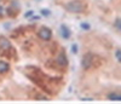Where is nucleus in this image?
I'll return each mask as SVG.
<instances>
[{
    "mask_svg": "<svg viewBox=\"0 0 121 104\" xmlns=\"http://www.w3.org/2000/svg\"><path fill=\"white\" fill-rule=\"evenodd\" d=\"M65 9L68 10L69 12H73V13H80L82 12L84 10V4L79 0H74V1H70L65 5Z\"/></svg>",
    "mask_w": 121,
    "mask_h": 104,
    "instance_id": "1",
    "label": "nucleus"
},
{
    "mask_svg": "<svg viewBox=\"0 0 121 104\" xmlns=\"http://www.w3.org/2000/svg\"><path fill=\"white\" fill-rule=\"evenodd\" d=\"M38 35H39V38L41 39V40H45V41H47V40H50V39H51V36H52V32H51V30H50L47 27H43L41 29L39 30Z\"/></svg>",
    "mask_w": 121,
    "mask_h": 104,
    "instance_id": "2",
    "label": "nucleus"
},
{
    "mask_svg": "<svg viewBox=\"0 0 121 104\" xmlns=\"http://www.w3.org/2000/svg\"><path fill=\"white\" fill-rule=\"evenodd\" d=\"M81 65L84 69H90L91 65H92V55L91 53H87L82 57V61H81Z\"/></svg>",
    "mask_w": 121,
    "mask_h": 104,
    "instance_id": "3",
    "label": "nucleus"
},
{
    "mask_svg": "<svg viewBox=\"0 0 121 104\" xmlns=\"http://www.w3.org/2000/svg\"><path fill=\"white\" fill-rule=\"evenodd\" d=\"M11 48V44H10V41L5 38H0V50L1 51H7Z\"/></svg>",
    "mask_w": 121,
    "mask_h": 104,
    "instance_id": "4",
    "label": "nucleus"
},
{
    "mask_svg": "<svg viewBox=\"0 0 121 104\" xmlns=\"http://www.w3.org/2000/svg\"><path fill=\"white\" fill-rule=\"evenodd\" d=\"M57 62H58V64H60V65H67L68 61H67L65 55H64V53H59V56H58V58H57Z\"/></svg>",
    "mask_w": 121,
    "mask_h": 104,
    "instance_id": "5",
    "label": "nucleus"
},
{
    "mask_svg": "<svg viewBox=\"0 0 121 104\" xmlns=\"http://www.w3.org/2000/svg\"><path fill=\"white\" fill-rule=\"evenodd\" d=\"M108 98H109L110 100H121V93H115V92L109 93Z\"/></svg>",
    "mask_w": 121,
    "mask_h": 104,
    "instance_id": "6",
    "label": "nucleus"
},
{
    "mask_svg": "<svg viewBox=\"0 0 121 104\" xmlns=\"http://www.w3.org/2000/svg\"><path fill=\"white\" fill-rule=\"evenodd\" d=\"M10 69V65L6 63V62L0 61V73H6Z\"/></svg>",
    "mask_w": 121,
    "mask_h": 104,
    "instance_id": "7",
    "label": "nucleus"
},
{
    "mask_svg": "<svg viewBox=\"0 0 121 104\" xmlns=\"http://www.w3.org/2000/svg\"><path fill=\"white\" fill-rule=\"evenodd\" d=\"M60 30H62V36H63L64 39H68V38L70 36V32H69V29H68L65 26L60 27Z\"/></svg>",
    "mask_w": 121,
    "mask_h": 104,
    "instance_id": "8",
    "label": "nucleus"
},
{
    "mask_svg": "<svg viewBox=\"0 0 121 104\" xmlns=\"http://www.w3.org/2000/svg\"><path fill=\"white\" fill-rule=\"evenodd\" d=\"M115 28L117 30H121V19H116L115 21Z\"/></svg>",
    "mask_w": 121,
    "mask_h": 104,
    "instance_id": "9",
    "label": "nucleus"
},
{
    "mask_svg": "<svg viewBox=\"0 0 121 104\" xmlns=\"http://www.w3.org/2000/svg\"><path fill=\"white\" fill-rule=\"evenodd\" d=\"M115 56H116L117 61H120V62H121V50H117V51L115 52Z\"/></svg>",
    "mask_w": 121,
    "mask_h": 104,
    "instance_id": "10",
    "label": "nucleus"
},
{
    "mask_svg": "<svg viewBox=\"0 0 121 104\" xmlns=\"http://www.w3.org/2000/svg\"><path fill=\"white\" fill-rule=\"evenodd\" d=\"M72 48H73V52H74V53H76V52H78V51H76V50H78V46H76L75 44L73 45V47H72Z\"/></svg>",
    "mask_w": 121,
    "mask_h": 104,
    "instance_id": "11",
    "label": "nucleus"
},
{
    "mask_svg": "<svg viewBox=\"0 0 121 104\" xmlns=\"http://www.w3.org/2000/svg\"><path fill=\"white\" fill-rule=\"evenodd\" d=\"M41 12H43V15H48V13H50V12H48V10H43Z\"/></svg>",
    "mask_w": 121,
    "mask_h": 104,
    "instance_id": "12",
    "label": "nucleus"
},
{
    "mask_svg": "<svg viewBox=\"0 0 121 104\" xmlns=\"http://www.w3.org/2000/svg\"><path fill=\"white\" fill-rule=\"evenodd\" d=\"M81 27L84 28V29H88L90 27H88V24H81Z\"/></svg>",
    "mask_w": 121,
    "mask_h": 104,
    "instance_id": "13",
    "label": "nucleus"
},
{
    "mask_svg": "<svg viewBox=\"0 0 121 104\" xmlns=\"http://www.w3.org/2000/svg\"><path fill=\"white\" fill-rule=\"evenodd\" d=\"M1 15H4V9L0 6V16H1Z\"/></svg>",
    "mask_w": 121,
    "mask_h": 104,
    "instance_id": "14",
    "label": "nucleus"
}]
</instances>
